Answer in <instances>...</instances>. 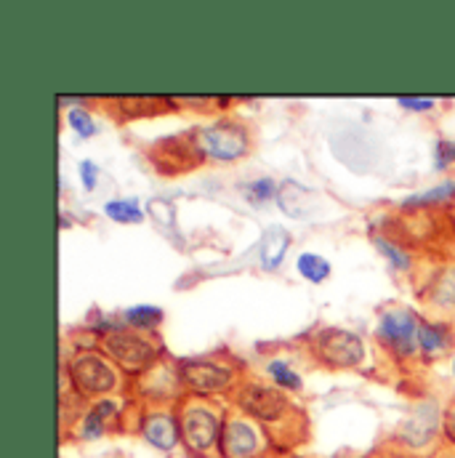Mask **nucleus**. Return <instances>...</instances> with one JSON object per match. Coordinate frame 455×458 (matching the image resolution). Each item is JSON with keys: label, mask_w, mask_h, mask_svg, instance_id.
<instances>
[{"label": "nucleus", "mask_w": 455, "mask_h": 458, "mask_svg": "<svg viewBox=\"0 0 455 458\" xmlns=\"http://www.w3.org/2000/svg\"><path fill=\"white\" fill-rule=\"evenodd\" d=\"M179 429H181V443L190 451V456H206L214 448H219L224 421H222L216 405L206 403L203 397H192V400L181 403Z\"/></svg>", "instance_id": "nucleus-1"}, {"label": "nucleus", "mask_w": 455, "mask_h": 458, "mask_svg": "<svg viewBox=\"0 0 455 458\" xmlns=\"http://www.w3.org/2000/svg\"><path fill=\"white\" fill-rule=\"evenodd\" d=\"M149 216L157 222V225H163V227H171L173 225V203L171 200H163V198H157V200H152L149 206Z\"/></svg>", "instance_id": "nucleus-22"}, {"label": "nucleus", "mask_w": 455, "mask_h": 458, "mask_svg": "<svg viewBox=\"0 0 455 458\" xmlns=\"http://www.w3.org/2000/svg\"><path fill=\"white\" fill-rule=\"evenodd\" d=\"M97 165L91 163V160H86V163H80V179H83V187L91 192V190H97Z\"/></svg>", "instance_id": "nucleus-26"}, {"label": "nucleus", "mask_w": 455, "mask_h": 458, "mask_svg": "<svg viewBox=\"0 0 455 458\" xmlns=\"http://www.w3.org/2000/svg\"><path fill=\"white\" fill-rule=\"evenodd\" d=\"M67 123L72 125V131H78V133L86 136V139L97 133V125H94L91 114H86V110H80V107L67 110Z\"/></svg>", "instance_id": "nucleus-21"}, {"label": "nucleus", "mask_w": 455, "mask_h": 458, "mask_svg": "<svg viewBox=\"0 0 455 458\" xmlns=\"http://www.w3.org/2000/svg\"><path fill=\"white\" fill-rule=\"evenodd\" d=\"M455 144H440V155H437V168H445L448 163H453Z\"/></svg>", "instance_id": "nucleus-28"}, {"label": "nucleus", "mask_w": 455, "mask_h": 458, "mask_svg": "<svg viewBox=\"0 0 455 458\" xmlns=\"http://www.w3.org/2000/svg\"><path fill=\"white\" fill-rule=\"evenodd\" d=\"M195 144L200 157L216 163H234L250 152V133L237 120H219L208 128H200L195 133Z\"/></svg>", "instance_id": "nucleus-2"}, {"label": "nucleus", "mask_w": 455, "mask_h": 458, "mask_svg": "<svg viewBox=\"0 0 455 458\" xmlns=\"http://www.w3.org/2000/svg\"><path fill=\"white\" fill-rule=\"evenodd\" d=\"M453 370H455V362H453Z\"/></svg>", "instance_id": "nucleus-30"}, {"label": "nucleus", "mask_w": 455, "mask_h": 458, "mask_svg": "<svg viewBox=\"0 0 455 458\" xmlns=\"http://www.w3.org/2000/svg\"><path fill=\"white\" fill-rule=\"evenodd\" d=\"M288 245H291V237H288L285 229H266V234H264V240H261V267L269 269V272L277 269V267L282 264V256H285Z\"/></svg>", "instance_id": "nucleus-14"}, {"label": "nucleus", "mask_w": 455, "mask_h": 458, "mask_svg": "<svg viewBox=\"0 0 455 458\" xmlns=\"http://www.w3.org/2000/svg\"><path fill=\"white\" fill-rule=\"evenodd\" d=\"M434 429H437V413L432 411V405L429 408H421V411H416L408 421H405V427H402V437L410 443V445H424L426 440H432V435H434Z\"/></svg>", "instance_id": "nucleus-13"}, {"label": "nucleus", "mask_w": 455, "mask_h": 458, "mask_svg": "<svg viewBox=\"0 0 455 458\" xmlns=\"http://www.w3.org/2000/svg\"><path fill=\"white\" fill-rule=\"evenodd\" d=\"M277 203L285 214L291 216H301V219H312L317 214V206H320V195L296 184V182H285L280 190H277Z\"/></svg>", "instance_id": "nucleus-11"}, {"label": "nucleus", "mask_w": 455, "mask_h": 458, "mask_svg": "<svg viewBox=\"0 0 455 458\" xmlns=\"http://www.w3.org/2000/svg\"><path fill=\"white\" fill-rule=\"evenodd\" d=\"M250 192H253L250 198H253V200H258V203H261V200H269L272 195H277V190H274V182H272V179H261V182L250 184Z\"/></svg>", "instance_id": "nucleus-25"}, {"label": "nucleus", "mask_w": 455, "mask_h": 458, "mask_svg": "<svg viewBox=\"0 0 455 458\" xmlns=\"http://www.w3.org/2000/svg\"><path fill=\"white\" fill-rule=\"evenodd\" d=\"M309 352L325 368H354L365 360V344L343 328H320L309 336Z\"/></svg>", "instance_id": "nucleus-3"}, {"label": "nucleus", "mask_w": 455, "mask_h": 458, "mask_svg": "<svg viewBox=\"0 0 455 458\" xmlns=\"http://www.w3.org/2000/svg\"><path fill=\"white\" fill-rule=\"evenodd\" d=\"M102 346H105L107 357L113 362H117L122 370H128V373H144L157 360V346L149 339H144L141 334H133L128 328L110 331L102 339Z\"/></svg>", "instance_id": "nucleus-5"}, {"label": "nucleus", "mask_w": 455, "mask_h": 458, "mask_svg": "<svg viewBox=\"0 0 455 458\" xmlns=\"http://www.w3.org/2000/svg\"><path fill=\"white\" fill-rule=\"evenodd\" d=\"M266 370H269V376L274 378V384H277L280 389H301V376H299L288 362L272 360V362L266 365Z\"/></svg>", "instance_id": "nucleus-20"}, {"label": "nucleus", "mask_w": 455, "mask_h": 458, "mask_svg": "<svg viewBox=\"0 0 455 458\" xmlns=\"http://www.w3.org/2000/svg\"><path fill=\"white\" fill-rule=\"evenodd\" d=\"M70 381L83 397H99L117 386V373L113 362L97 352H78L70 360Z\"/></svg>", "instance_id": "nucleus-6"}, {"label": "nucleus", "mask_w": 455, "mask_h": 458, "mask_svg": "<svg viewBox=\"0 0 455 458\" xmlns=\"http://www.w3.org/2000/svg\"><path fill=\"white\" fill-rule=\"evenodd\" d=\"M113 421H117V405L110 400H99L83 419L80 424V437L83 440H99L110 427Z\"/></svg>", "instance_id": "nucleus-12"}, {"label": "nucleus", "mask_w": 455, "mask_h": 458, "mask_svg": "<svg viewBox=\"0 0 455 458\" xmlns=\"http://www.w3.org/2000/svg\"><path fill=\"white\" fill-rule=\"evenodd\" d=\"M222 458H258L264 454V437L258 427H253L242 416H232L224 421L222 440H219Z\"/></svg>", "instance_id": "nucleus-8"}, {"label": "nucleus", "mask_w": 455, "mask_h": 458, "mask_svg": "<svg viewBox=\"0 0 455 458\" xmlns=\"http://www.w3.org/2000/svg\"><path fill=\"white\" fill-rule=\"evenodd\" d=\"M237 405L242 413L261 424H282L293 413V403L280 386L272 384H242L237 386Z\"/></svg>", "instance_id": "nucleus-4"}, {"label": "nucleus", "mask_w": 455, "mask_h": 458, "mask_svg": "<svg viewBox=\"0 0 455 458\" xmlns=\"http://www.w3.org/2000/svg\"><path fill=\"white\" fill-rule=\"evenodd\" d=\"M429 304L434 307H455V267H445L429 285V293H426Z\"/></svg>", "instance_id": "nucleus-15"}, {"label": "nucleus", "mask_w": 455, "mask_h": 458, "mask_svg": "<svg viewBox=\"0 0 455 458\" xmlns=\"http://www.w3.org/2000/svg\"><path fill=\"white\" fill-rule=\"evenodd\" d=\"M125 320H128L131 328H144V331H149V328H157V326H160L163 312H160L157 307L139 304V307H131V310L125 312Z\"/></svg>", "instance_id": "nucleus-18"}, {"label": "nucleus", "mask_w": 455, "mask_h": 458, "mask_svg": "<svg viewBox=\"0 0 455 458\" xmlns=\"http://www.w3.org/2000/svg\"><path fill=\"white\" fill-rule=\"evenodd\" d=\"M296 269L309 283H323L331 275V264L323 256H317V253H301L299 261H296Z\"/></svg>", "instance_id": "nucleus-17"}, {"label": "nucleus", "mask_w": 455, "mask_h": 458, "mask_svg": "<svg viewBox=\"0 0 455 458\" xmlns=\"http://www.w3.org/2000/svg\"><path fill=\"white\" fill-rule=\"evenodd\" d=\"M451 192H455V184H442L437 190H429V192H421V195L410 198L408 206H426V203H434V200H445V198H451Z\"/></svg>", "instance_id": "nucleus-23"}, {"label": "nucleus", "mask_w": 455, "mask_h": 458, "mask_svg": "<svg viewBox=\"0 0 455 458\" xmlns=\"http://www.w3.org/2000/svg\"><path fill=\"white\" fill-rule=\"evenodd\" d=\"M453 222H455V211H453Z\"/></svg>", "instance_id": "nucleus-29"}, {"label": "nucleus", "mask_w": 455, "mask_h": 458, "mask_svg": "<svg viewBox=\"0 0 455 458\" xmlns=\"http://www.w3.org/2000/svg\"><path fill=\"white\" fill-rule=\"evenodd\" d=\"M400 107H405V110H416V113H424V110H432L434 107V102L432 99H400Z\"/></svg>", "instance_id": "nucleus-27"}, {"label": "nucleus", "mask_w": 455, "mask_h": 458, "mask_svg": "<svg viewBox=\"0 0 455 458\" xmlns=\"http://www.w3.org/2000/svg\"><path fill=\"white\" fill-rule=\"evenodd\" d=\"M105 214L113 219V222H120V225H139L144 216L139 211V206L133 200H113L105 206Z\"/></svg>", "instance_id": "nucleus-19"}, {"label": "nucleus", "mask_w": 455, "mask_h": 458, "mask_svg": "<svg viewBox=\"0 0 455 458\" xmlns=\"http://www.w3.org/2000/svg\"><path fill=\"white\" fill-rule=\"evenodd\" d=\"M179 381L195 394H222L237 381V370L219 360H187L179 365Z\"/></svg>", "instance_id": "nucleus-7"}, {"label": "nucleus", "mask_w": 455, "mask_h": 458, "mask_svg": "<svg viewBox=\"0 0 455 458\" xmlns=\"http://www.w3.org/2000/svg\"><path fill=\"white\" fill-rule=\"evenodd\" d=\"M451 346V331L445 326H434V323H421L418 328V349L424 354H440Z\"/></svg>", "instance_id": "nucleus-16"}, {"label": "nucleus", "mask_w": 455, "mask_h": 458, "mask_svg": "<svg viewBox=\"0 0 455 458\" xmlns=\"http://www.w3.org/2000/svg\"><path fill=\"white\" fill-rule=\"evenodd\" d=\"M141 437L163 451V454H171L179 440H181V429H179V416H173L171 411H149L144 413L141 419Z\"/></svg>", "instance_id": "nucleus-10"}, {"label": "nucleus", "mask_w": 455, "mask_h": 458, "mask_svg": "<svg viewBox=\"0 0 455 458\" xmlns=\"http://www.w3.org/2000/svg\"><path fill=\"white\" fill-rule=\"evenodd\" d=\"M418 328H421V323L408 310H389V312H383V318L378 323V336L389 349L408 357L418 346Z\"/></svg>", "instance_id": "nucleus-9"}, {"label": "nucleus", "mask_w": 455, "mask_h": 458, "mask_svg": "<svg viewBox=\"0 0 455 458\" xmlns=\"http://www.w3.org/2000/svg\"><path fill=\"white\" fill-rule=\"evenodd\" d=\"M375 245H378V248H381V250H383V253L392 259V264H394V267H400V269H408V267H410V261H408L405 250L394 248L389 240H381V237H375Z\"/></svg>", "instance_id": "nucleus-24"}]
</instances>
